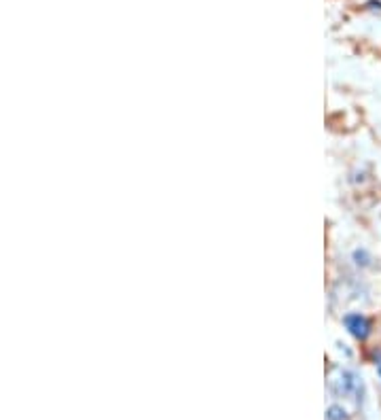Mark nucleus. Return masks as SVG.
<instances>
[{"label":"nucleus","instance_id":"f03ea898","mask_svg":"<svg viewBox=\"0 0 381 420\" xmlns=\"http://www.w3.org/2000/svg\"><path fill=\"white\" fill-rule=\"evenodd\" d=\"M326 420H348V412L341 405H331L326 410Z\"/></svg>","mask_w":381,"mask_h":420},{"label":"nucleus","instance_id":"7ed1b4c3","mask_svg":"<svg viewBox=\"0 0 381 420\" xmlns=\"http://www.w3.org/2000/svg\"><path fill=\"white\" fill-rule=\"evenodd\" d=\"M373 365H375V372H377V378H379V384H381V348L373 350Z\"/></svg>","mask_w":381,"mask_h":420},{"label":"nucleus","instance_id":"f257e3e1","mask_svg":"<svg viewBox=\"0 0 381 420\" xmlns=\"http://www.w3.org/2000/svg\"><path fill=\"white\" fill-rule=\"evenodd\" d=\"M343 323H345V329L358 340V342H364L368 336H371V331H373V323L364 317V314H348V317L343 319Z\"/></svg>","mask_w":381,"mask_h":420}]
</instances>
